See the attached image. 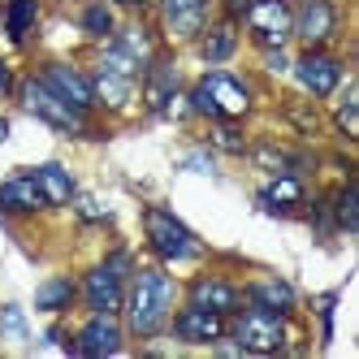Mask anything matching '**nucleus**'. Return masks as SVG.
Listing matches in <instances>:
<instances>
[{
  "instance_id": "27",
  "label": "nucleus",
  "mask_w": 359,
  "mask_h": 359,
  "mask_svg": "<svg viewBox=\"0 0 359 359\" xmlns=\"http://www.w3.org/2000/svg\"><path fill=\"white\" fill-rule=\"evenodd\" d=\"M212 143H217V147H225V151H243V147H247V143H243V135L234 130V121H217Z\"/></svg>"
},
{
  "instance_id": "19",
  "label": "nucleus",
  "mask_w": 359,
  "mask_h": 359,
  "mask_svg": "<svg viewBox=\"0 0 359 359\" xmlns=\"http://www.w3.org/2000/svg\"><path fill=\"white\" fill-rule=\"evenodd\" d=\"M177 91V74H173V65L169 61H161V65H151V74H147V109H165V100Z\"/></svg>"
},
{
  "instance_id": "35",
  "label": "nucleus",
  "mask_w": 359,
  "mask_h": 359,
  "mask_svg": "<svg viewBox=\"0 0 359 359\" xmlns=\"http://www.w3.org/2000/svg\"><path fill=\"white\" fill-rule=\"evenodd\" d=\"M5 139H9V121H5V117H0V143H5Z\"/></svg>"
},
{
  "instance_id": "20",
  "label": "nucleus",
  "mask_w": 359,
  "mask_h": 359,
  "mask_svg": "<svg viewBox=\"0 0 359 359\" xmlns=\"http://www.w3.org/2000/svg\"><path fill=\"white\" fill-rule=\"evenodd\" d=\"M251 303L273 307V312H290V307H294V290L286 286V281H255V286H251Z\"/></svg>"
},
{
  "instance_id": "26",
  "label": "nucleus",
  "mask_w": 359,
  "mask_h": 359,
  "mask_svg": "<svg viewBox=\"0 0 359 359\" xmlns=\"http://www.w3.org/2000/svg\"><path fill=\"white\" fill-rule=\"evenodd\" d=\"M333 117H338V130H342L346 139H359V95H355V91L342 100V109L333 113Z\"/></svg>"
},
{
  "instance_id": "2",
  "label": "nucleus",
  "mask_w": 359,
  "mask_h": 359,
  "mask_svg": "<svg viewBox=\"0 0 359 359\" xmlns=\"http://www.w3.org/2000/svg\"><path fill=\"white\" fill-rule=\"evenodd\" d=\"M191 104H195L203 117H212V121H238V117H247V109H251V91L243 87V79H234V74L212 69L208 79L195 87Z\"/></svg>"
},
{
  "instance_id": "15",
  "label": "nucleus",
  "mask_w": 359,
  "mask_h": 359,
  "mask_svg": "<svg viewBox=\"0 0 359 359\" xmlns=\"http://www.w3.org/2000/svg\"><path fill=\"white\" fill-rule=\"evenodd\" d=\"M191 303L229 316V312L238 307V290L229 286V281H221V277H203V281H195V286H191Z\"/></svg>"
},
{
  "instance_id": "28",
  "label": "nucleus",
  "mask_w": 359,
  "mask_h": 359,
  "mask_svg": "<svg viewBox=\"0 0 359 359\" xmlns=\"http://www.w3.org/2000/svg\"><path fill=\"white\" fill-rule=\"evenodd\" d=\"M0 325H5L13 338H27V325H22V307H5V312H0Z\"/></svg>"
},
{
  "instance_id": "31",
  "label": "nucleus",
  "mask_w": 359,
  "mask_h": 359,
  "mask_svg": "<svg viewBox=\"0 0 359 359\" xmlns=\"http://www.w3.org/2000/svg\"><path fill=\"white\" fill-rule=\"evenodd\" d=\"M9 91H13V79H9V69L0 65V95H9Z\"/></svg>"
},
{
  "instance_id": "11",
  "label": "nucleus",
  "mask_w": 359,
  "mask_h": 359,
  "mask_svg": "<svg viewBox=\"0 0 359 359\" xmlns=\"http://www.w3.org/2000/svg\"><path fill=\"white\" fill-rule=\"evenodd\" d=\"M161 9L173 39H195L208 22V0H161Z\"/></svg>"
},
{
  "instance_id": "32",
  "label": "nucleus",
  "mask_w": 359,
  "mask_h": 359,
  "mask_svg": "<svg viewBox=\"0 0 359 359\" xmlns=\"http://www.w3.org/2000/svg\"><path fill=\"white\" fill-rule=\"evenodd\" d=\"M247 5H251V0H229V13L243 18V13H247Z\"/></svg>"
},
{
  "instance_id": "33",
  "label": "nucleus",
  "mask_w": 359,
  "mask_h": 359,
  "mask_svg": "<svg viewBox=\"0 0 359 359\" xmlns=\"http://www.w3.org/2000/svg\"><path fill=\"white\" fill-rule=\"evenodd\" d=\"M187 165H191V169H212V161H208V156H191Z\"/></svg>"
},
{
  "instance_id": "3",
  "label": "nucleus",
  "mask_w": 359,
  "mask_h": 359,
  "mask_svg": "<svg viewBox=\"0 0 359 359\" xmlns=\"http://www.w3.org/2000/svg\"><path fill=\"white\" fill-rule=\"evenodd\" d=\"M243 351H255V355H273L286 342V312H273V307H247V312L229 325Z\"/></svg>"
},
{
  "instance_id": "23",
  "label": "nucleus",
  "mask_w": 359,
  "mask_h": 359,
  "mask_svg": "<svg viewBox=\"0 0 359 359\" xmlns=\"http://www.w3.org/2000/svg\"><path fill=\"white\" fill-rule=\"evenodd\" d=\"M35 303H39V312H61V307L74 303V281H65V277L43 281L39 294H35Z\"/></svg>"
},
{
  "instance_id": "10",
  "label": "nucleus",
  "mask_w": 359,
  "mask_h": 359,
  "mask_svg": "<svg viewBox=\"0 0 359 359\" xmlns=\"http://www.w3.org/2000/svg\"><path fill=\"white\" fill-rule=\"evenodd\" d=\"M83 294L87 303L95 307V312H117V307L126 303V286H121V273H113L109 264H100L83 277Z\"/></svg>"
},
{
  "instance_id": "22",
  "label": "nucleus",
  "mask_w": 359,
  "mask_h": 359,
  "mask_svg": "<svg viewBox=\"0 0 359 359\" xmlns=\"http://www.w3.org/2000/svg\"><path fill=\"white\" fill-rule=\"evenodd\" d=\"M234 48H238L234 27H212L208 39H203V61H208V65H221V61L234 57Z\"/></svg>"
},
{
  "instance_id": "4",
  "label": "nucleus",
  "mask_w": 359,
  "mask_h": 359,
  "mask_svg": "<svg viewBox=\"0 0 359 359\" xmlns=\"http://www.w3.org/2000/svg\"><path fill=\"white\" fill-rule=\"evenodd\" d=\"M143 229H147V243H151V251H156L161 260H195L199 255L195 234L177 217H169L165 208H147Z\"/></svg>"
},
{
  "instance_id": "7",
  "label": "nucleus",
  "mask_w": 359,
  "mask_h": 359,
  "mask_svg": "<svg viewBox=\"0 0 359 359\" xmlns=\"http://www.w3.org/2000/svg\"><path fill=\"white\" fill-rule=\"evenodd\" d=\"M48 91H57L69 109H79V113H87L91 104H95V91H91V79L87 74H79L74 65H48L43 69V79H39Z\"/></svg>"
},
{
  "instance_id": "34",
  "label": "nucleus",
  "mask_w": 359,
  "mask_h": 359,
  "mask_svg": "<svg viewBox=\"0 0 359 359\" xmlns=\"http://www.w3.org/2000/svg\"><path fill=\"white\" fill-rule=\"evenodd\" d=\"M117 5H126V9H143L147 0H117Z\"/></svg>"
},
{
  "instance_id": "9",
  "label": "nucleus",
  "mask_w": 359,
  "mask_h": 359,
  "mask_svg": "<svg viewBox=\"0 0 359 359\" xmlns=\"http://www.w3.org/2000/svg\"><path fill=\"white\" fill-rule=\"evenodd\" d=\"M294 31L303 43L320 48L325 39H333V31H338V9L329 5V0H303V9L294 13Z\"/></svg>"
},
{
  "instance_id": "1",
  "label": "nucleus",
  "mask_w": 359,
  "mask_h": 359,
  "mask_svg": "<svg viewBox=\"0 0 359 359\" xmlns=\"http://www.w3.org/2000/svg\"><path fill=\"white\" fill-rule=\"evenodd\" d=\"M169 303H173V281L165 273L143 269L135 277V286H130V329L139 338H151V333L165 325Z\"/></svg>"
},
{
  "instance_id": "29",
  "label": "nucleus",
  "mask_w": 359,
  "mask_h": 359,
  "mask_svg": "<svg viewBox=\"0 0 359 359\" xmlns=\"http://www.w3.org/2000/svg\"><path fill=\"white\" fill-rule=\"evenodd\" d=\"M286 113H290V117H294V121L303 126V130H316V117H312V113H307L303 104H286Z\"/></svg>"
},
{
  "instance_id": "8",
  "label": "nucleus",
  "mask_w": 359,
  "mask_h": 359,
  "mask_svg": "<svg viewBox=\"0 0 359 359\" xmlns=\"http://www.w3.org/2000/svg\"><path fill=\"white\" fill-rule=\"evenodd\" d=\"M173 333H177L182 342H203V346H212V342H221V338H225V316L191 303L187 312H177V320H173Z\"/></svg>"
},
{
  "instance_id": "17",
  "label": "nucleus",
  "mask_w": 359,
  "mask_h": 359,
  "mask_svg": "<svg viewBox=\"0 0 359 359\" xmlns=\"http://www.w3.org/2000/svg\"><path fill=\"white\" fill-rule=\"evenodd\" d=\"M91 91H95V100L104 109H126L130 104V91H135V79H126L117 69H100L91 79Z\"/></svg>"
},
{
  "instance_id": "12",
  "label": "nucleus",
  "mask_w": 359,
  "mask_h": 359,
  "mask_svg": "<svg viewBox=\"0 0 359 359\" xmlns=\"http://www.w3.org/2000/svg\"><path fill=\"white\" fill-rule=\"evenodd\" d=\"M299 83L312 91V95H329V91H338V83H342V65H338V57L307 53V57L299 61Z\"/></svg>"
},
{
  "instance_id": "16",
  "label": "nucleus",
  "mask_w": 359,
  "mask_h": 359,
  "mask_svg": "<svg viewBox=\"0 0 359 359\" xmlns=\"http://www.w3.org/2000/svg\"><path fill=\"white\" fill-rule=\"evenodd\" d=\"M260 203H264L269 212H290V208L303 203V182H299L294 173H277L273 182L260 191Z\"/></svg>"
},
{
  "instance_id": "30",
  "label": "nucleus",
  "mask_w": 359,
  "mask_h": 359,
  "mask_svg": "<svg viewBox=\"0 0 359 359\" xmlns=\"http://www.w3.org/2000/svg\"><path fill=\"white\" fill-rule=\"evenodd\" d=\"M79 217H83V221H100L104 212H100V203H95L91 195H83V199H79Z\"/></svg>"
},
{
  "instance_id": "13",
  "label": "nucleus",
  "mask_w": 359,
  "mask_h": 359,
  "mask_svg": "<svg viewBox=\"0 0 359 359\" xmlns=\"http://www.w3.org/2000/svg\"><path fill=\"white\" fill-rule=\"evenodd\" d=\"M0 208L13 212V217H31L43 208V195L35 187V177L31 173H18V177H5L0 182Z\"/></svg>"
},
{
  "instance_id": "25",
  "label": "nucleus",
  "mask_w": 359,
  "mask_h": 359,
  "mask_svg": "<svg viewBox=\"0 0 359 359\" xmlns=\"http://www.w3.org/2000/svg\"><path fill=\"white\" fill-rule=\"evenodd\" d=\"M83 31L95 35V39L113 35V13H109L104 5H87V9H83Z\"/></svg>"
},
{
  "instance_id": "18",
  "label": "nucleus",
  "mask_w": 359,
  "mask_h": 359,
  "mask_svg": "<svg viewBox=\"0 0 359 359\" xmlns=\"http://www.w3.org/2000/svg\"><path fill=\"white\" fill-rule=\"evenodd\" d=\"M31 177H35L43 203H69V199H74V177H69L61 165H39Z\"/></svg>"
},
{
  "instance_id": "24",
  "label": "nucleus",
  "mask_w": 359,
  "mask_h": 359,
  "mask_svg": "<svg viewBox=\"0 0 359 359\" xmlns=\"http://www.w3.org/2000/svg\"><path fill=\"white\" fill-rule=\"evenodd\" d=\"M338 229H346V234H355L359 229V191H355V182H346L342 187V195H338Z\"/></svg>"
},
{
  "instance_id": "14",
  "label": "nucleus",
  "mask_w": 359,
  "mask_h": 359,
  "mask_svg": "<svg viewBox=\"0 0 359 359\" xmlns=\"http://www.w3.org/2000/svg\"><path fill=\"white\" fill-rule=\"evenodd\" d=\"M79 351H83V355H117V351H121V329H117L113 312H95V320L83 325Z\"/></svg>"
},
{
  "instance_id": "21",
  "label": "nucleus",
  "mask_w": 359,
  "mask_h": 359,
  "mask_svg": "<svg viewBox=\"0 0 359 359\" xmlns=\"http://www.w3.org/2000/svg\"><path fill=\"white\" fill-rule=\"evenodd\" d=\"M35 0H9V9H5V27H9V39L13 43H22L31 35V27H35Z\"/></svg>"
},
{
  "instance_id": "6",
  "label": "nucleus",
  "mask_w": 359,
  "mask_h": 359,
  "mask_svg": "<svg viewBox=\"0 0 359 359\" xmlns=\"http://www.w3.org/2000/svg\"><path fill=\"white\" fill-rule=\"evenodd\" d=\"M22 104H27L35 117H43L48 126L65 130V135H79V130H83V113H79V109H69L65 100H61L57 91H48L39 79H31L27 87H22Z\"/></svg>"
},
{
  "instance_id": "5",
  "label": "nucleus",
  "mask_w": 359,
  "mask_h": 359,
  "mask_svg": "<svg viewBox=\"0 0 359 359\" xmlns=\"http://www.w3.org/2000/svg\"><path fill=\"white\" fill-rule=\"evenodd\" d=\"M243 18L251 22L255 39H260L269 53H277V48L290 39V31H294V9H290V0H251Z\"/></svg>"
}]
</instances>
